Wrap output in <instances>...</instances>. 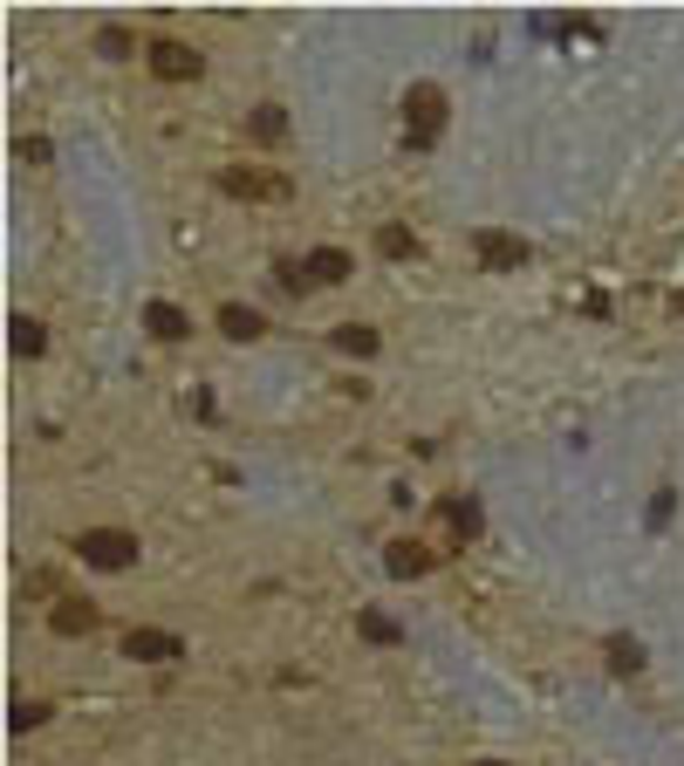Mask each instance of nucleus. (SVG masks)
Instances as JSON below:
<instances>
[{
    "mask_svg": "<svg viewBox=\"0 0 684 766\" xmlns=\"http://www.w3.org/2000/svg\"><path fill=\"white\" fill-rule=\"evenodd\" d=\"M247 131L267 137V144H280V137H288V110H280V103H261V110L247 116Z\"/></svg>",
    "mask_w": 684,
    "mask_h": 766,
    "instance_id": "nucleus-14",
    "label": "nucleus"
},
{
    "mask_svg": "<svg viewBox=\"0 0 684 766\" xmlns=\"http://www.w3.org/2000/svg\"><path fill=\"white\" fill-rule=\"evenodd\" d=\"M302 274H308V288H343V280L356 274V261H349L343 247H315V254L302 261Z\"/></svg>",
    "mask_w": 684,
    "mask_h": 766,
    "instance_id": "nucleus-6",
    "label": "nucleus"
},
{
    "mask_svg": "<svg viewBox=\"0 0 684 766\" xmlns=\"http://www.w3.org/2000/svg\"><path fill=\"white\" fill-rule=\"evenodd\" d=\"M438 513H446L452 534H479V507H472L466 493H446V500H438Z\"/></svg>",
    "mask_w": 684,
    "mask_h": 766,
    "instance_id": "nucleus-13",
    "label": "nucleus"
},
{
    "mask_svg": "<svg viewBox=\"0 0 684 766\" xmlns=\"http://www.w3.org/2000/svg\"><path fill=\"white\" fill-rule=\"evenodd\" d=\"M42 718H49V705H28V698H21V705H14V733H34Z\"/></svg>",
    "mask_w": 684,
    "mask_h": 766,
    "instance_id": "nucleus-20",
    "label": "nucleus"
},
{
    "mask_svg": "<svg viewBox=\"0 0 684 766\" xmlns=\"http://www.w3.org/2000/svg\"><path fill=\"white\" fill-rule=\"evenodd\" d=\"M472 247H479V261H487V267H520V261H528V239H513V233H500V226H487Z\"/></svg>",
    "mask_w": 684,
    "mask_h": 766,
    "instance_id": "nucleus-7",
    "label": "nucleus"
},
{
    "mask_svg": "<svg viewBox=\"0 0 684 766\" xmlns=\"http://www.w3.org/2000/svg\"><path fill=\"white\" fill-rule=\"evenodd\" d=\"M356 623H364V636H370V643H397V636H405V630H397L390 616H377V610H364Z\"/></svg>",
    "mask_w": 684,
    "mask_h": 766,
    "instance_id": "nucleus-17",
    "label": "nucleus"
},
{
    "mask_svg": "<svg viewBox=\"0 0 684 766\" xmlns=\"http://www.w3.org/2000/svg\"><path fill=\"white\" fill-rule=\"evenodd\" d=\"M144 329H151L157 343H185V336H192V315H185L178 302H151V308H144Z\"/></svg>",
    "mask_w": 684,
    "mask_h": 766,
    "instance_id": "nucleus-8",
    "label": "nucleus"
},
{
    "mask_svg": "<svg viewBox=\"0 0 684 766\" xmlns=\"http://www.w3.org/2000/svg\"><path fill=\"white\" fill-rule=\"evenodd\" d=\"M124 651H131L137 664H178V657H185V643H178L172 630H131V636H124Z\"/></svg>",
    "mask_w": 684,
    "mask_h": 766,
    "instance_id": "nucleus-5",
    "label": "nucleus"
},
{
    "mask_svg": "<svg viewBox=\"0 0 684 766\" xmlns=\"http://www.w3.org/2000/svg\"><path fill=\"white\" fill-rule=\"evenodd\" d=\"M220 185H226L233 198H267V206H280V198L295 192V178H288V172H247V165H226V172H220Z\"/></svg>",
    "mask_w": 684,
    "mask_h": 766,
    "instance_id": "nucleus-3",
    "label": "nucleus"
},
{
    "mask_svg": "<svg viewBox=\"0 0 684 766\" xmlns=\"http://www.w3.org/2000/svg\"><path fill=\"white\" fill-rule=\"evenodd\" d=\"M274 274H280V288H308V274H302V261H274Z\"/></svg>",
    "mask_w": 684,
    "mask_h": 766,
    "instance_id": "nucleus-21",
    "label": "nucleus"
},
{
    "mask_svg": "<svg viewBox=\"0 0 684 766\" xmlns=\"http://www.w3.org/2000/svg\"><path fill=\"white\" fill-rule=\"evenodd\" d=\"M151 69L165 75V83H192L206 62H198V49H185V42H172V34H165V42H151Z\"/></svg>",
    "mask_w": 684,
    "mask_h": 766,
    "instance_id": "nucleus-4",
    "label": "nucleus"
},
{
    "mask_svg": "<svg viewBox=\"0 0 684 766\" xmlns=\"http://www.w3.org/2000/svg\"><path fill=\"white\" fill-rule=\"evenodd\" d=\"M610 657H616V671H636V664H643V651H636L630 636H610Z\"/></svg>",
    "mask_w": 684,
    "mask_h": 766,
    "instance_id": "nucleus-19",
    "label": "nucleus"
},
{
    "mask_svg": "<svg viewBox=\"0 0 684 766\" xmlns=\"http://www.w3.org/2000/svg\"><path fill=\"white\" fill-rule=\"evenodd\" d=\"M75 554H83L90 569H131V561H137V534H124V528H90L83 541H75Z\"/></svg>",
    "mask_w": 684,
    "mask_h": 766,
    "instance_id": "nucleus-2",
    "label": "nucleus"
},
{
    "mask_svg": "<svg viewBox=\"0 0 684 766\" xmlns=\"http://www.w3.org/2000/svg\"><path fill=\"white\" fill-rule=\"evenodd\" d=\"M377 247H384L390 261H405V254H411V233H405V226H384V233H377Z\"/></svg>",
    "mask_w": 684,
    "mask_h": 766,
    "instance_id": "nucleus-18",
    "label": "nucleus"
},
{
    "mask_svg": "<svg viewBox=\"0 0 684 766\" xmlns=\"http://www.w3.org/2000/svg\"><path fill=\"white\" fill-rule=\"evenodd\" d=\"M472 766H507V759H472Z\"/></svg>",
    "mask_w": 684,
    "mask_h": 766,
    "instance_id": "nucleus-22",
    "label": "nucleus"
},
{
    "mask_svg": "<svg viewBox=\"0 0 684 766\" xmlns=\"http://www.w3.org/2000/svg\"><path fill=\"white\" fill-rule=\"evenodd\" d=\"M49 623H55L62 636H90V630H96V610H90V602H75V595H69V602H55V616H49Z\"/></svg>",
    "mask_w": 684,
    "mask_h": 766,
    "instance_id": "nucleus-11",
    "label": "nucleus"
},
{
    "mask_svg": "<svg viewBox=\"0 0 684 766\" xmlns=\"http://www.w3.org/2000/svg\"><path fill=\"white\" fill-rule=\"evenodd\" d=\"M8 336H14L21 356H42V349H49V329H42L34 315H14V321H8Z\"/></svg>",
    "mask_w": 684,
    "mask_h": 766,
    "instance_id": "nucleus-15",
    "label": "nucleus"
},
{
    "mask_svg": "<svg viewBox=\"0 0 684 766\" xmlns=\"http://www.w3.org/2000/svg\"><path fill=\"white\" fill-rule=\"evenodd\" d=\"M438 131H446V90H438V83H411V96H405V137H411V151L438 144Z\"/></svg>",
    "mask_w": 684,
    "mask_h": 766,
    "instance_id": "nucleus-1",
    "label": "nucleus"
},
{
    "mask_svg": "<svg viewBox=\"0 0 684 766\" xmlns=\"http://www.w3.org/2000/svg\"><path fill=\"white\" fill-rule=\"evenodd\" d=\"M137 42H131V28H96V55H110V62H124Z\"/></svg>",
    "mask_w": 684,
    "mask_h": 766,
    "instance_id": "nucleus-16",
    "label": "nucleus"
},
{
    "mask_svg": "<svg viewBox=\"0 0 684 766\" xmlns=\"http://www.w3.org/2000/svg\"><path fill=\"white\" fill-rule=\"evenodd\" d=\"M384 569H390V575H425V569H431V548H418V541H390V548H384Z\"/></svg>",
    "mask_w": 684,
    "mask_h": 766,
    "instance_id": "nucleus-10",
    "label": "nucleus"
},
{
    "mask_svg": "<svg viewBox=\"0 0 684 766\" xmlns=\"http://www.w3.org/2000/svg\"><path fill=\"white\" fill-rule=\"evenodd\" d=\"M267 329V321H261V308H247V302H226L220 308V336H233V343H254Z\"/></svg>",
    "mask_w": 684,
    "mask_h": 766,
    "instance_id": "nucleus-9",
    "label": "nucleus"
},
{
    "mask_svg": "<svg viewBox=\"0 0 684 766\" xmlns=\"http://www.w3.org/2000/svg\"><path fill=\"white\" fill-rule=\"evenodd\" d=\"M329 343H336L343 356H377V329H370V321H343Z\"/></svg>",
    "mask_w": 684,
    "mask_h": 766,
    "instance_id": "nucleus-12",
    "label": "nucleus"
}]
</instances>
